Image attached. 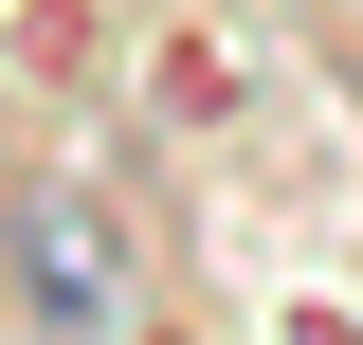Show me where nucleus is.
I'll return each instance as SVG.
<instances>
[{"mask_svg":"<svg viewBox=\"0 0 363 345\" xmlns=\"http://www.w3.org/2000/svg\"><path fill=\"white\" fill-rule=\"evenodd\" d=\"M0 255H18V327H37V345H109V327H128V236H109V200L18 182Z\"/></svg>","mask_w":363,"mask_h":345,"instance_id":"nucleus-1","label":"nucleus"}]
</instances>
